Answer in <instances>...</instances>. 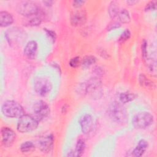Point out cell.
Returning <instances> with one entry per match:
<instances>
[{"instance_id": "cell-3", "label": "cell", "mask_w": 157, "mask_h": 157, "mask_svg": "<svg viewBox=\"0 0 157 157\" xmlns=\"http://www.w3.org/2000/svg\"><path fill=\"white\" fill-rule=\"evenodd\" d=\"M39 121L34 116L24 114L18 121L17 130L22 133L31 132L37 129L39 125Z\"/></svg>"}, {"instance_id": "cell-31", "label": "cell", "mask_w": 157, "mask_h": 157, "mask_svg": "<svg viewBox=\"0 0 157 157\" xmlns=\"http://www.w3.org/2000/svg\"><path fill=\"white\" fill-rule=\"evenodd\" d=\"M94 72L97 75H101V74H102V73H103L102 69L101 68H100L99 67H96Z\"/></svg>"}, {"instance_id": "cell-16", "label": "cell", "mask_w": 157, "mask_h": 157, "mask_svg": "<svg viewBox=\"0 0 157 157\" xmlns=\"http://www.w3.org/2000/svg\"><path fill=\"white\" fill-rule=\"evenodd\" d=\"M96 61V58L93 55H86L81 61V65L83 69H88Z\"/></svg>"}, {"instance_id": "cell-15", "label": "cell", "mask_w": 157, "mask_h": 157, "mask_svg": "<svg viewBox=\"0 0 157 157\" xmlns=\"http://www.w3.org/2000/svg\"><path fill=\"white\" fill-rule=\"evenodd\" d=\"M13 18L12 15L7 11L0 12V25L1 27H7L12 24Z\"/></svg>"}, {"instance_id": "cell-8", "label": "cell", "mask_w": 157, "mask_h": 157, "mask_svg": "<svg viewBox=\"0 0 157 157\" xmlns=\"http://www.w3.org/2000/svg\"><path fill=\"white\" fill-rule=\"evenodd\" d=\"M53 143L54 137L53 134H48L39 139L38 141V147L43 153H48L52 151Z\"/></svg>"}, {"instance_id": "cell-26", "label": "cell", "mask_w": 157, "mask_h": 157, "mask_svg": "<svg viewBox=\"0 0 157 157\" xmlns=\"http://www.w3.org/2000/svg\"><path fill=\"white\" fill-rule=\"evenodd\" d=\"M156 1H150L146 4L145 7V11L154 10L156 9Z\"/></svg>"}, {"instance_id": "cell-24", "label": "cell", "mask_w": 157, "mask_h": 157, "mask_svg": "<svg viewBox=\"0 0 157 157\" xmlns=\"http://www.w3.org/2000/svg\"><path fill=\"white\" fill-rule=\"evenodd\" d=\"M81 61L80 60V57L79 56H75L72 58H71V59L69 61V65L71 67H73V68H75L77 67L79 64H80Z\"/></svg>"}, {"instance_id": "cell-6", "label": "cell", "mask_w": 157, "mask_h": 157, "mask_svg": "<svg viewBox=\"0 0 157 157\" xmlns=\"http://www.w3.org/2000/svg\"><path fill=\"white\" fill-rule=\"evenodd\" d=\"M34 89L39 95L45 96L52 90V84L48 78L44 77H38L34 80Z\"/></svg>"}, {"instance_id": "cell-33", "label": "cell", "mask_w": 157, "mask_h": 157, "mask_svg": "<svg viewBox=\"0 0 157 157\" xmlns=\"http://www.w3.org/2000/svg\"><path fill=\"white\" fill-rule=\"evenodd\" d=\"M43 2H44V4H45V6H52V4L53 2L52 1H43Z\"/></svg>"}, {"instance_id": "cell-18", "label": "cell", "mask_w": 157, "mask_h": 157, "mask_svg": "<svg viewBox=\"0 0 157 157\" xmlns=\"http://www.w3.org/2000/svg\"><path fill=\"white\" fill-rule=\"evenodd\" d=\"M136 98V95L131 92H123L120 94L119 99L121 103L125 104L132 101Z\"/></svg>"}, {"instance_id": "cell-23", "label": "cell", "mask_w": 157, "mask_h": 157, "mask_svg": "<svg viewBox=\"0 0 157 157\" xmlns=\"http://www.w3.org/2000/svg\"><path fill=\"white\" fill-rule=\"evenodd\" d=\"M139 83L142 86H145L146 87H149L152 85L151 82L146 78L144 74H141L139 76Z\"/></svg>"}, {"instance_id": "cell-17", "label": "cell", "mask_w": 157, "mask_h": 157, "mask_svg": "<svg viewBox=\"0 0 157 157\" xmlns=\"http://www.w3.org/2000/svg\"><path fill=\"white\" fill-rule=\"evenodd\" d=\"M86 145L85 140L83 139H79L76 144L75 149L74 152V155L75 156H81L83 154L85 150Z\"/></svg>"}, {"instance_id": "cell-9", "label": "cell", "mask_w": 157, "mask_h": 157, "mask_svg": "<svg viewBox=\"0 0 157 157\" xmlns=\"http://www.w3.org/2000/svg\"><path fill=\"white\" fill-rule=\"evenodd\" d=\"M2 143L5 147H10L13 143L16 134L15 132L9 127H2L1 130Z\"/></svg>"}, {"instance_id": "cell-7", "label": "cell", "mask_w": 157, "mask_h": 157, "mask_svg": "<svg viewBox=\"0 0 157 157\" xmlns=\"http://www.w3.org/2000/svg\"><path fill=\"white\" fill-rule=\"evenodd\" d=\"M34 117L40 121L46 118L50 113V109L48 104L42 100H39L36 102L33 107Z\"/></svg>"}, {"instance_id": "cell-4", "label": "cell", "mask_w": 157, "mask_h": 157, "mask_svg": "<svg viewBox=\"0 0 157 157\" xmlns=\"http://www.w3.org/2000/svg\"><path fill=\"white\" fill-rule=\"evenodd\" d=\"M16 9L18 13L25 17L37 15L39 12V7L37 4L31 1L19 2L17 5Z\"/></svg>"}, {"instance_id": "cell-10", "label": "cell", "mask_w": 157, "mask_h": 157, "mask_svg": "<svg viewBox=\"0 0 157 157\" xmlns=\"http://www.w3.org/2000/svg\"><path fill=\"white\" fill-rule=\"evenodd\" d=\"M79 124L82 132L85 134H88L91 131L94 126V121L92 116L88 113L83 115L79 119Z\"/></svg>"}, {"instance_id": "cell-19", "label": "cell", "mask_w": 157, "mask_h": 157, "mask_svg": "<svg viewBox=\"0 0 157 157\" xmlns=\"http://www.w3.org/2000/svg\"><path fill=\"white\" fill-rule=\"evenodd\" d=\"M108 12L111 18H115L118 15L119 12V7L118 4L115 1H112L108 7Z\"/></svg>"}, {"instance_id": "cell-13", "label": "cell", "mask_w": 157, "mask_h": 157, "mask_svg": "<svg viewBox=\"0 0 157 157\" xmlns=\"http://www.w3.org/2000/svg\"><path fill=\"white\" fill-rule=\"evenodd\" d=\"M37 52V44L34 40L29 41L25 45L23 53L24 55L29 59H33L36 58Z\"/></svg>"}, {"instance_id": "cell-30", "label": "cell", "mask_w": 157, "mask_h": 157, "mask_svg": "<svg viewBox=\"0 0 157 157\" xmlns=\"http://www.w3.org/2000/svg\"><path fill=\"white\" fill-rule=\"evenodd\" d=\"M120 24L118 23H116V22L113 23L112 24H111V25H109V26L108 28H107V30L110 31V30L114 29H115V28H117L120 27Z\"/></svg>"}, {"instance_id": "cell-29", "label": "cell", "mask_w": 157, "mask_h": 157, "mask_svg": "<svg viewBox=\"0 0 157 157\" xmlns=\"http://www.w3.org/2000/svg\"><path fill=\"white\" fill-rule=\"evenodd\" d=\"M85 2V1H81V0H77L72 1V6L75 8H80L82 7L84 3Z\"/></svg>"}, {"instance_id": "cell-21", "label": "cell", "mask_w": 157, "mask_h": 157, "mask_svg": "<svg viewBox=\"0 0 157 157\" xmlns=\"http://www.w3.org/2000/svg\"><path fill=\"white\" fill-rule=\"evenodd\" d=\"M35 148L34 144L31 141L24 142L20 145V150L22 153H28Z\"/></svg>"}, {"instance_id": "cell-32", "label": "cell", "mask_w": 157, "mask_h": 157, "mask_svg": "<svg viewBox=\"0 0 157 157\" xmlns=\"http://www.w3.org/2000/svg\"><path fill=\"white\" fill-rule=\"evenodd\" d=\"M138 1H132V0H130V1H126V3L128 4L130 6H132V5H134L135 4H136Z\"/></svg>"}, {"instance_id": "cell-5", "label": "cell", "mask_w": 157, "mask_h": 157, "mask_svg": "<svg viewBox=\"0 0 157 157\" xmlns=\"http://www.w3.org/2000/svg\"><path fill=\"white\" fill-rule=\"evenodd\" d=\"M154 118L148 112H142L135 115L132 119L134 128L139 129H146L153 123Z\"/></svg>"}, {"instance_id": "cell-2", "label": "cell", "mask_w": 157, "mask_h": 157, "mask_svg": "<svg viewBox=\"0 0 157 157\" xmlns=\"http://www.w3.org/2000/svg\"><path fill=\"white\" fill-rule=\"evenodd\" d=\"M108 113L110 118L117 123H123L127 121L126 110L120 102L115 101L111 103L108 109Z\"/></svg>"}, {"instance_id": "cell-28", "label": "cell", "mask_w": 157, "mask_h": 157, "mask_svg": "<svg viewBox=\"0 0 157 157\" xmlns=\"http://www.w3.org/2000/svg\"><path fill=\"white\" fill-rule=\"evenodd\" d=\"M147 43L145 40H144L142 43V56L145 58L147 55Z\"/></svg>"}, {"instance_id": "cell-27", "label": "cell", "mask_w": 157, "mask_h": 157, "mask_svg": "<svg viewBox=\"0 0 157 157\" xmlns=\"http://www.w3.org/2000/svg\"><path fill=\"white\" fill-rule=\"evenodd\" d=\"M44 29L45 31L47 36L50 37V39L53 40V42H55L56 39V34L55 32L52 31V30L48 29H46V28H45Z\"/></svg>"}, {"instance_id": "cell-22", "label": "cell", "mask_w": 157, "mask_h": 157, "mask_svg": "<svg viewBox=\"0 0 157 157\" xmlns=\"http://www.w3.org/2000/svg\"><path fill=\"white\" fill-rule=\"evenodd\" d=\"M131 36V33L130 32V31L128 29H126L123 33L120 35L118 41L120 43H123L125 41H126L127 40H128Z\"/></svg>"}, {"instance_id": "cell-25", "label": "cell", "mask_w": 157, "mask_h": 157, "mask_svg": "<svg viewBox=\"0 0 157 157\" xmlns=\"http://www.w3.org/2000/svg\"><path fill=\"white\" fill-rule=\"evenodd\" d=\"M42 22V19L40 17H35L34 18H32L29 21V24L31 25V26H38V25H40V23Z\"/></svg>"}, {"instance_id": "cell-1", "label": "cell", "mask_w": 157, "mask_h": 157, "mask_svg": "<svg viewBox=\"0 0 157 157\" xmlns=\"http://www.w3.org/2000/svg\"><path fill=\"white\" fill-rule=\"evenodd\" d=\"M1 112L4 116L12 118H20L25 114L23 107L17 102L12 100H7L3 102L1 106Z\"/></svg>"}, {"instance_id": "cell-14", "label": "cell", "mask_w": 157, "mask_h": 157, "mask_svg": "<svg viewBox=\"0 0 157 157\" xmlns=\"http://www.w3.org/2000/svg\"><path fill=\"white\" fill-rule=\"evenodd\" d=\"M148 147V144L145 139H140L132 151V155L136 157H140L144 155Z\"/></svg>"}, {"instance_id": "cell-12", "label": "cell", "mask_w": 157, "mask_h": 157, "mask_svg": "<svg viewBox=\"0 0 157 157\" xmlns=\"http://www.w3.org/2000/svg\"><path fill=\"white\" fill-rule=\"evenodd\" d=\"M101 81L98 77L90 78L85 85V91L86 93L93 94L96 91L101 88Z\"/></svg>"}, {"instance_id": "cell-20", "label": "cell", "mask_w": 157, "mask_h": 157, "mask_svg": "<svg viewBox=\"0 0 157 157\" xmlns=\"http://www.w3.org/2000/svg\"><path fill=\"white\" fill-rule=\"evenodd\" d=\"M119 20L123 23H128L131 21V17L129 12L126 9H123L118 13Z\"/></svg>"}, {"instance_id": "cell-11", "label": "cell", "mask_w": 157, "mask_h": 157, "mask_svg": "<svg viewBox=\"0 0 157 157\" xmlns=\"http://www.w3.org/2000/svg\"><path fill=\"white\" fill-rule=\"evenodd\" d=\"M86 21V13L83 10H78L74 12L71 15L72 25L78 26L83 25Z\"/></svg>"}]
</instances>
